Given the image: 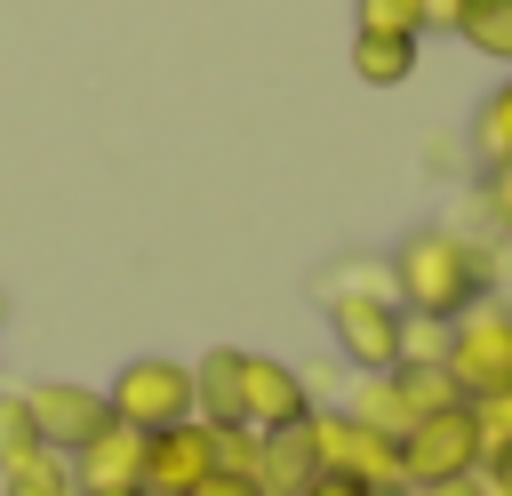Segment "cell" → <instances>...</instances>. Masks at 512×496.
<instances>
[{
	"label": "cell",
	"mask_w": 512,
	"mask_h": 496,
	"mask_svg": "<svg viewBox=\"0 0 512 496\" xmlns=\"http://www.w3.org/2000/svg\"><path fill=\"white\" fill-rule=\"evenodd\" d=\"M400 496H480V480H464V488H400Z\"/></svg>",
	"instance_id": "obj_27"
},
{
	"label": "cell",
	"mask_w": 512,
	"mask_h": 496,
	"mask_svg": "<svg viewBox=\"0 0 512 496\" xmlns=\"http://www.w3.org/2000/svg\"><path fill=\"white\" fill-rule=\"evenodd\" d=\"M304 496H376V488H368V480H352V472H328V464H320V472L304 480Z\"/></svg>",
	"instance_id": "obj_24"
},
{
	"label": "cell",
	"mask_w": 512,
	"mask_h": 496,
	"mask_svg": "<svg viewBox=\"0 0 512 496\" xmlns=\"http://www.w3.org/2000/svg\"><path fill=\"white\" fill-rule=\"evenodd\" d=\"M192 496H264V480H248V472H208Z\"/></svg>",
	"instance_id": "obj_25"
},
{
	"label": "cell",
	"mask_w": 512,
	"mask_h": 496,
	"mask_svg": "<svg viewBox=\"0 0 512 496\" xmlns=\"http://www.w3.org/2000/svg\"><path fill=\"white\" fill-rule=\"evenodd\" d=\"M456 40H464L472 56H488V64H504V72H512V0H488V8H464V24H456Z\"/></svg>",
	"instance_id": "obj_17"
},
{
	"label": "cell",
	"mask_w": 512,
	"mask_h": 496,
	"mask_svg": "<svg viewBox=\"0 0 512 496\" xmlns=\"http://www.w3.org/2000/svg\"><path fill=\"white\" fill-rule=\"evenodd\" d=\"M312 440H320V464L328 472H352L376 496H400V440L392 432L360 424L352 408H312Z\"/></svg>",
	"instance_id": "obj_7"
},
{
	"label": "cell",
	"mask_w": 512,
	"mask_h": 496,
	"mask_svg": "<svg viewBox=\"0 0 512 496\" xmlns=\"http://www.w3.org/2000/svg\"><path fill=\"white\" fill-rule=\"evenodd\" d=\"M208 432H216V472H248V480H256L264 432H256V424H208Z\"/></svg>",
	"instance_id": "obj_19"
},
{
	"label": "cell",
	"mask_w": 512,
	"mask_h": 496,
	"mask_svg": "<svg viewBox=\"0 0 512 496\" xmlns=\"http://www.w3.org/2000/svg\"><path fill=\"white\" fill-rule=\"evenodd\" d=\"M384 280H392V304H400L408 320L448 328V320H464L480 296H496V256H488L472 232H456V224H408V232L392 240V256H384Z\"/></svg>",
	"instance_id": "obj_1"
},
{
	"label": "cell",
	"mask_w": 512,
	"mask_h": 496,
	"mask_svg": "<svg viewBox=\"0 0 512 496\" xmlns=\"http://www.w3.org/2000/svg\"><path fill=\"white\" fill-rule=\"evenodd\" d=\"M0 328H8V288H0Z\"/></svg>",
	"instance_id": "obj_28"
},
{
	"label": "cell",
	"mask_w": 512,
	"mask_h": 496,
	"mask_svg": "<svg viewBox=\"0 0 512 496\" xmlns=\"http://www.w3.org/2000/svg\"><path fill=\"white\" fill-rule=\"evenodd\" d=\"M464 8H488V0H464Z\"/></svg>",
	"instance_id": "obj_29"
},
{
	"label": "cell",
	"mask_w": 512,
	"mask_h": 496,
	"mask_svg": "<svg viewBox=\"0 0 512 496\" xmlns=\"http://www.w3.org/2000/svg\"><path fill=\"white\" fill-rule=\"evenodd\" d=\"M104 408L112 424L128 432H168L192 416V360H168V352H136L120 360V376L104 384Z\"/></svg>",
	"instance_id": "obj_5"
},
{
	"label": "cell",
	"mask_w": 512,
	"mask_h": 496,
	"mask_svg": "<svg viewBox=\"0 0 512 496\" xmlns=\"http://www.w3.org/2000/svg\"><path fill=\"white\" fill-rule=\"evenodd\" d=\"M352 16H360L352 32H416L424 40V0H360Z\"/></svg>",
	"instance_id": "obj_20"
},
{
	"label": "cell",
	"mask_w": 512,
	"mask_h": 496,
	"mask_svg": "<svg viewBox=\"0 0 512 496\" xmlns=\"http://www.w3.org/2000/svg\"><path fill=\"white\" fill-rule=\"evenodd\" d=\"M136 496H160V488H136Z\"/></svg>",
	"instance_id": "obj_30"
},
{
	"label": "cell",
	"mask_w": 512,
	"mask_h": 496,
	"mask_svg": "<svg viewBox=\"0 0 512 496\" xmlns=\"http://www.w3.org/2000/svg\"><path fill=\"white\" fill-rule=\"evenodd\" d=\"M352 280H328V336H336V352L360 368V376H384V368H400V352H408V312L392 304V280H384V264H344Z\"/></svg>",
	"instance_id": "obj_2"
},
{
	"label": "cell",
	"mask_w": 512,
	"mask_h": 496,
	"mask_svg": "<svg viewBox=\"0 0 512 496\" xmlns=\"http://www.w3.org/2000/svg\"><path fill=\"white\" fill-rule=\"evenodd\" d=\"M320 472V440H312V416L288 424V432H264V456H256V480L264 496H304V480Z\"/></svg>",
	"instance_id": "obj_13"
},
{
	"label": "cell",
	"mask_w": 512,
	"mask_h": 496,
	"mask_svg": "<svg viewBox=\"0 0 512 496\" xmlns=\"http://www.w3.org/2000/svg\"><path fill=\"white\" fill-rule=\"evenodd\" d=\"M464 24V0H424V32H456Z\"/></svg>",
	"instance_id": "obj_26"
},
{
	"label": "cell",
	"mask_w": 512,
	"mask_h": 496,
	"mask_svg": "<svg viewBox=\"0 0 512 496\" xmlns=\"http://www.w3.org/2000/svg\"><path fill=\"white\" fill-rule=\"evenodd\" d=\"M240 368H248L240 344H208L192 360V416L200 424H240Z\"/></svg>",
	"instance_id": "obj_12"
},
{
	"label": "cell",
	"mask_w": 512,
	"mask_h": 496,
	"mask_svg": "<svg viewBox=\"0 0 512 496\" xmlns=\"http://www.w3.org/2000/svg\"><path fill=\"white\" fill-rule=\"evenodd\" d=\"M24 456H40L32 408H24V392H0V472H8V464H24Z\"/></svg>",
	"instance_id": "obj_18"
},
{
	"label": "cell",
	"mask_w": 512,
	"mask_h": 496,
	"mask_svg": "<svg viewBox=\"0 0 512 496\" xmlns=\"http://www.w3.org/2000/svg\"><path fill=\"white\" fill-rule=\"evenodd\" d=\"M440 368H448V384H456L464 400L512 392V304H504V296H480L464 320H448Z\"/></svg>",
	"instance_id": "obj_4"
},
{
	"label": "cell",
	"mask_w": 512,
	"mask_h": 496,
	"mask_svg": "<svg viewBox=\"0 0 512 496\" xmlns=\"http://www.w3.org/2000/svg\"><path fill=\"white\" fill-rule=\"evenodd\" d=\"M480 408V440H512V392H496V400H472Z\"/></svg>",
	"instance_id": "obj_23"
},
{
	"label": "cell",
	"mask_w": 512,
	"mask_h": 496,
	"mask_svg": "<svg viewBox=\"0 0 512 496\" xmlns=\"http://www.w3.org/2000/svg\"><path fill=\"white\" fill-rule=\"evenodd\" d=\"M480 496H512V440H488V456H480Z\"/></svg>",
	"instance_id": "obj_21"
},
{
	"label": "cell",
	"mask_w": 512,
	"mask_h": 496,
	"mask_svg": "<svg viewBox=\"0 0 512 496\" xmlns=\"http://www.w3.org/2000/svg\"><path fill=\"white\" fill-rule=\"evenodd\" d=\"M312 408H320V400H312L304 368H288V360H272V352H248V368H240V424L288 432V424H304Z\"/></svg>",
	"instance_id": "obj_9"
},
{
	"label": "cell",
	"mask_w": 512,
	"mask_h": 496,
	"mask_svg": "<svg viewBox=\"0 0 512 496\" xmlns=\"http://www.w3.org/2000/svg\"><path fill=\"white\" fill-rule=\"evenodd\" d=\"M472 152H480V168H512V72L480 96V112H472Z\"/></svg>",
	"instance_id": "obj_15"
},
{
	"label": "cell",
	"mask_w": 512,
	"mask_h": 496,
	"mask_svg": "<svg viewBox=\"0 0 512 496\" xmlns=\"http://www.w3.org/2000/svg\"><path fill=\"white\" fill-rule=\"evenodd\" d=\"M416 32H352V80H368V88H400V80H416Z\"/></svg>",
	"instance_id": "obj_14"
},
{
	"label": "cell",
	"mask_w": 512,
	"mask_h": 496,
	"mask_svg": "<svg viewBox=\"0 0 512 496\" xmlns=\"http://www.w3.org/2000/svg\"><path fill=\"white\" fill-rule=\"evenodd\" d=\"M24 408H32V432H40V448H88L104 424H112V408H104V392L96 384H72V376H40V384H24Z\"/></svg>",
	"instance_id": "obj_8"
},
{
	"label": "cell",
	"mask_w": 512,
	"mask_h": 496,
	"mask_svg": "<svg viewBox=\"0 0 512 496\" xmlns=\"http://www.w3.org/2000/svg\"><path fill=\"white\" fill-rule=\"evenodd\" d=\"M208 472H216V432H208L200 416H184V424H168V432H144V488L192 496Z\"/></svg>",
	"instance_id": "obj_10"
},
{
	"label": "cell",
	"mask_w": 512,
	"mask_h": 496,
	"mask_svg": "<svg viewBox=\"0 0 512 496\" xmlns=\"http://www.w3.org/2000/svg\"><path fill=\"white\" fill-rule=\"evenodd\" d=\"M480 456H488L480 408L448 400L400 432V488H464V480H480Z\"/></svg>",
	"instance_id": "obj_3"
},
{
	"label": "cell",
	"mask_w": 512,
	"mask_h": 496,
	"mask_svg": "<svg viewBox=\"0 0 512 496\" xmlns=\"http://www.w3.org/2000/svg\"><path fill=\"white\" fill-rule=\"evenodd\" d=\"M72 480H80V496H136L144 488V432L104 424L88 448H72Z\"/></svg>",
	"instance_id": "obj_11"
},
{
	"label": "cell",
	"mask_w": 512,
	"mask_h": 496,
	"mask_svg": "<svg viewBox=\"0 0 512 496\" xmlns=\"http://www.w3.org/2000/svg\"><path fill=\"white\" fill-rule=\"evenodd\" d=\"M480 208L512 232V168H488V184H480Z\"/></svg>",
	"instance_id": "obj_22"
},
{
	"label": "cell",
	"mask_w": 512,
	"mask_h": 496,
	"mask_svg": "<svg viewBox=\"0 0 512 496\" xmlns=\"http://www.w3.org/2000/svg\"><path fill=\"white\" fill-rule=\"evenodd\" d=\"M0 496H80L72 456H64V448H40V456L8 464V472H0Z\"/></svg>",
	"instance_id": "obj_16"
},
{
	"label": "cell",
	"mask_w": 512,
	"mask_h": 496,
	"mask_svg": "<svg viewBox=\"0 0 512 496\" xmlns=\"http://www.w3.org/2000/svg\"><path fill=\"white\" fill-rule=\"evenodd\" d=\"M448 400H464L456 384H448V368L440 360H400V368H384V376H360V392L344 400L360 424H376V432H408L416 416H432V408H448Z\"/></svg>",
	"instance_id": "obj_6"
}]
</instances>
